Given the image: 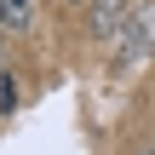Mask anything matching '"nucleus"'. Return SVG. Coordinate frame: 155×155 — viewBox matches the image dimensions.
I'll return each mask as SVG.
<instances>
[{"label": "nucleus", "mask_w": 155, "mask_h": 155, "mask_svg": "<svg viewBox=\"0 0 155 155\" xmlns=\"http://www.w3.org/2000/svg\"><path fill=\"white\" fill-rule=\"evenodd\" d=\"M86 6H92V35H98V40H115V35L132 23V12H138L132 0H86Z\"/></svg>", "instance_id": "f257e3e1"}, {"label": "nucleus", "mask_w": 155, "mask_h": 155, "mask_svg": "<svg viewBox=\"0 0 155 155\" xmlns=\"http://www.w3.org/2000/svg\"><path fill=\"white\" fill-rule=\"evenodd\" d=\"M35 17H40V0H0V23H6V35H29Z\"/></svg>", "instance_id": "f03ea898"}, {"label": "nucleus", "mask_w": 155, "mask_h": 155, "mask_svg": "<svg viewBox=\"0 0 155 155\" xmlns=\"http://www.w3.org/2000/svg\"><path fill=\"white\" fill-rule=\"evenodd\" d=\"M17 98H23V92H17V75H12V69H0V115H12V109H17Z\"/></svg>", "instance_id": "7ed1b4c3"}, {"label": "nucleus", "mask_w": 155, "mask_h": 155, "mask_svg": "<svg viewBox=\"0 0 155 155\" xmlns=\"http://www.w3.org/2000/svg\"><path fill=\"white\" fill-rule=\"evenodd\" d=\"M69 6H86V0H69Z\"/></svg>", "instance_id": "20e7f679"}, {"label": "nucleus", "mask_w": 155, "mask_h": 155, "mask_svg": "<svg viewBox=\"0 0 155 155\" xmlns=\"http://www.w3.org/2000/svg\"><path fill=\"white\" fill-rule=\"evenodd\" d=\"M144 155H155V150H144Z\"/></svg>", "instance_id": "39448f33"}]
</instances>
